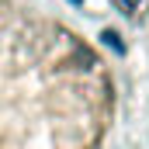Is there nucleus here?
<instances>
[{
  "label": "nucleus",
  "instance_id": "obj_1",
  "mask_svg": "<svg viewBox=\"0 0 149 149\" xmlns=\"http://www.w3.org/2000/svg\"><path fill=\"white\" fill-rule=\"evenodd\" d=\"M118 3H121V10H135L139 7V0H118Z\"/></svg>",
  "mask_w": 149,
  "mask_h": 149
}]
</instances>
